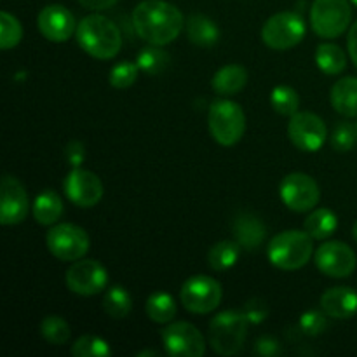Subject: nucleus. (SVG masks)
Wrapping results in <instances>:
<instances>
[{
  "label": "nucleus",
  "instance_id": "17",
  "mask_svg": "<svg viewBox=\"0 0 357 357\" xmlns=\"http://www.w3.org/2000/svg\"><path fill=\"white\" fill-rule=\"evenodd\" d=\"M37 28L42 37L59 44V42H66L75 33L77 23L73 14L65 6L51 3L38 13Z\"/></svg>",
  "mask_w": 357,
  "mask_h": 357
},
{
  "label": "nucleus",
  "instance_id": "42",
  "mask_svg": "<svg viewBox=\"0 0 357 357\" xmlns=\"http://www.w3.org/2000/svg\"><path fill=\"white\" fill-rule=\"evenodd\" d=\"M138 356L139 357H143V356H159V352H157V351H143V352H139Z\"/></svg>",
  "mask_w": 357,
  "mask_h": 357
},
{
  "label": "nucleus",
  "instance_id": "37",
  "mask_svg": "<svg viewBox=\"0 0 357 357\" xmlns=\"http://www.w3.org/2000/svg\"><path fill=\"white\" fill-rule=\"evenodd\" d=\"M241 312L244 314V317H246L251 324H260L261 321L267 319L268 307L264 300L253 298V300H250V302L244 303V307Z\"/></svg>",
  "mask_w": 357,
  "mask_h": 357
},
{
  "label": "nucleus",
  "instance_id": "31",
  "mask_svg": "<svg viewBox=\"0 0 357 357\" xmlns=\"http://www.w3.org/2000/svg\"><path fill=\"white\" fill-rule=\"evenodd\" d=\"M271 105L278 114L288 115L291 117L293 114L298 112L300 96L293 87L289 86H278L271 93Z\"/></svg>",
  "mask_w": 357,
  "mask_h": 357
},
{
  "label": "nucleus",
  "instance_id": "45",
  "mask_svg": "<svg viewBox=\"0 0 357 357\" xmlns=\"http://www.w3.org/2000/svg\"><path fill=\"white\" fill-rule=\"evenodd\" d=\"M356 131H357V124H356Z\"/></svg>",
  "mask_w": 357,
  "mask_h": 357
},
{
  "label": "nucleus",
  "instance_id": "30",
  "mask_svg": "<svg viewBox=\"0 0 357 357\" xmlns=\"http://www.w3.org/2000/svg\"><path fill=\"white\" fill-rule=\"evenodd\" d=\"M38 330H40L42 338L51 345H65L72 337L70 324L59 316H45L40 321Z\"/></svg>",
  "mask_w": 357,
  "mask_h": 357
},
{
  "label": "nucleus",
  "instance_id": "23",
  "mask_svg": "<svg viewBox=\"0 0 357 357\" xmlns=\"http://www.w3.org/2000/svg\"><path fill=\"white\" fill-rule=\"evenodd\" d=\"M187 35L192 44L199 47H211L218 42L220 30L215 21L204 14H192L187 20Z\"/></svg>",
  "mask_w": 357,
  "mask_h": 357
},
{
  "label": "nucleus",
  "instance_id": "8",
  "mask_svg": "<svg viewBox=\"0 0 357 357\" xmlns=\"http://www.w3.org/2000/svg\"><path fill=\"white\" fill-rule=\"evenodd\" d=\"M47 250L61 261H77L89 251V236L86 230L73 223H56L45 236Z\"/></svg>",
  "mask_w": 357,
  "mask_h": 357
},
{
  "label": "nucleus",
  "instance_id": "27",
  "mask_svg": "<svg viewBox=\"0 0 357 357\" xmlns=\"http://www.w3.org/2000/svg\"><path fill=\"white\" fill-rule=\"evenodd\" d=\"M241 253V244L237 241H220L209 250L208 265L216 272L229 271L237 264Z\"/></svg>",
  "mask_w": 357,
  "mask_h": 357
},
{
  "label": "nucleus",
  "instance_id": "41",
  "mask_svg": "<svg viewBox=\"0 0 357 357\" xmlns=\"http://www.w3.org/2000/svg\"><path fill=\"white\" fill-rule=\"evenodd\" d=\"M347 47H349V54H351V59L354 61V65L357 66V21L354 24H352L351 30H349Z\"/></svg>",
  "mask_w": 357,
  "mask_h": 357
},
{
  "label": "nucleus",
  "instance_id": "29",
  "mask_svg": "<svg viewBox=\"0 0 357 357\" xmlns=\"http://www.w3.org/2000/svg\"><path fill=\"white\" fill-rule=\"evenodd\" d=\"M171 58L166 51L162 49V45H152L149 47H143L142 51L136 56V65L142 72L149 73V75H159L160 72L167 68Z\"/></svg>",
  "mask_w": 357,
  "mask_h": 357
},
{
  "label": "nucleus",
  "instance_id": "2",
  "mask_svg": "<svg viewBox=\"0 0 357 357\" xmlns=\"http://www.w3.org/2000/svg\"><path fill=\"white\" fill-rule=\"evenodd\" d=\"M77 42L86 54L96 59H112L122 47V33L117 24L103 14H89L77 24Z\"/></svg>",
  "mask_w": 357,
  "mask_h": 357
},
{
  "label": "nucleus",
  "instance_id": "19",
  "mask_svg": "<svg viewBox=\"0 0 357 357\" xmlns=\"http://www.w3.org/2000/svg\"><path fill=\"white\" fill-rule=\"evenodd\" d=\"M234 236L236 241L241 244V248L248 251H255L264 244L265 241V225L257 215L253 213H239L234 220Z\"/></svg>",
  "mask_w": 357,
  "mask_h": 357
},
{
  "label": "nucleus",
  "instance_id": "11",
  "mask_svg": "<svg viewBox=\"0 0 357 357\" xmlns=\"http://www.w3.org/2000/svg\"><path fill=\"white\" fill-rule=\"evenodd\" d=\"M288 138L302 152H317L328 138V128L319 115L296 112L288 122Z\"/></svg>",
  "mask_w": 357,
  "mask_h": 357
},
{
  "label": "nucleus",
  "instance_id": "10",
  "mask_svg": "<svg viewBox=\"0 0 357 357\" xmlns=\"http://www.w3.org/2000/svg\"><path fill=\"white\" fill-rule=\"evenodd\" d=\"M279 195L284 206L291 211H312L321 199L317 181L305 173H289L279 185Z\"/></svg>",
  "mask_w": 357,
  "mask_h": 357
},
{
  "label": "nucleus",
  "instance_id": "9",
  "mask_svg": "<svg viewBox=\"0 0 357 357\" xmlns=\"http://www.w3.org/2000/svg\"><path fill=\"white\" fill-rule=\"evenodd\" d=\"M223 289L216 279L209 275H192L183 282L180 291L181 305L192 314H209L222 303Z\"/></svg>",
  "mask_w": 357,
  "mask_h": 357
},
{
  "label": "nucleus",
  "instance_id": "15",
  "mask_svg": "<svg viewBox=\"0 0 357 357\" xmlns=\"http://www.w3.org/2000/svg\"><path fill=\"white\" fill-rule=\"evenodd\" d=\"M30 211V199L23 183L13 174H3L0 183V223L6 227L23 222Z\"/></svg>",
  "mask_w": 357,
  "mask_h": 357
},
{
  "label": "nucleus",
  "instance_id": "13",
  "mask_svg": "<svg viewBox=\"0 0 357 357\" xmlns=\"http://www.w3.org/2000/svg\"><path fill=\"white\" fill-rule=\"evenodd\" d=\"M164 349L173 357H202L206 352V340L201 331L190 323L167 324L162 330Z\"/></svg>",
  "mask_w": 357,
  "mask_h": 357
},
{
  "label": "nucleus",
  "instance_id": "3",
  "mask_svg": "<svg viewBox=\"0 0 357 357\" xmlns=\"http://www.w3.org/2000/svg\"><path fill=\"white\" fill-rule=\"evenodd\" d=\"M312 237L305 230H284L271 239L267 257L279 271H298L314 255Z\"/></svg>",
  "mask_w": 357,
  "mask_h": 357
},
{
  "label": "nucleus",
  "instance_id": "7",
  "mask_svg": "<svg viewBox=\"0 0 357 357\" xmlns=\"http://www.w3.org/2000/svg\"><path fill=\"white\" fill-rule=\"evenodd\" d=\"M305 21L300 14L282 10L267 20L261 28V40L274 51H288L305 37Z\"/></svg>",
  "mask_w": 357,
  "mask_h": 357
},
{
  "label": "nucleus",
  "instance_id": "12",
  "mask_svg": "<svg viewBox=\"0 0 357 357\" xmlns=\"http://www.w3.org/2000/svg\"><path fill=\"white\" fill-rule=\"evenodd\" d=\"M66 288L80 296H93L103 291L108 284L107 268L96 260H77L65 274Z\"/></svg>",
  "mask_w": 357,
  "mask_h": 357
},
{
  "label": "nucleus",
  "instance_id": "18",
  "mask_svg": "<svg viewBox=\"0 0 357 357\" xmlns=\"http://www.w3.org/2000/svg\"><path fill=\"white\" fill-rule=\"evenodd\" d=\"M321 309L333 319H351L357 314V293L347 286H335L321 296Z\"/></svg>",
  "mask_w": 357,
  "mask_h": 357
},
{
  "label": "nucleus",
  "instance_id": "32",
  "mask_svg": "<svg viewBox=\"0 0 357 357\" xmlns=\"http://www.w3.org/2000/svg\"><path fill=\"white\" fill-rule=\"evenodd\" d=\"M23 38V26L14 14L2 10L0 13V47L3 51L16 47Z\"/></svg>",
  "mask_w": 357,
  "mask_h": 357
},
{
  "label": "nucleus",
  "instance_id": "44",
  "mask_svg": "<svg viewBox=\"0 0 357 357\" xmlns=\"http://www.w3.org/2000/svg\"><path fill=\"white\" fill-rule=\"evenodd\" d=\"M351 2H352V3H354V6L357 7V0H351Z\"/></svg>",
  "mask_w": 357,
  "mask_h": 357
},
{
  "label": "nucleus",
  "instance_id": "14",
  "mask_svg": "<svg viewBox=\"0 0 357 357\" xmlns=\"http://www.w3.org/2000/svg\"><path fill=\"white\" fill-rule=\"evenodd\" d=\"M316 267L328 278L344 279L356 271L357 258L354 250L342 241H330L314 251Z\"/></svg>",
  "mask_w": 357,
  "mask_h": 357
},
{
  "label": "nucleus",
  "instance_id": "34",
  "mask_svg": "<svg viewBox=\"0 0 357 357\" xmlns=\"http://www.w3.org/2000/svg\"><path fill=\"white\" fill-rule=\"evenodd\" d=\"M138 73L139 68L136 63H117V65L110 70V73H108V82H110V86L115 87V89H128V87H131L132 84L136 82Z\"/></svg>",
  "mask_w": 357,
  "mask_h": 357
},
{
  "label": "nucleus",
  "instance_id": "21",
  "mask_svg": "<svg viewBox=\"0 0 357 357\" xmlns=\"http://www.w3.org/2000/svg\"><path fill=\"white\" fill-rule=\"evenodd\" d=\"M248 82V72L241 65H227L222 66L218 72L213 75L211 87L220 96H234L239 91L244 89Z\"/></svg>",
  "mask_w": 357,
  "mask_h": 357
},
{
  "label": "nucleus",
  "instance_id": "5",
  "mask_svg": "<svg viewBox=\"0 0 357 357\" xmlns=\"http://www.w3.org/2000/svg\"><path fill=\"white\" fill-rule=\"evenodd\" d=\"M208 128L216 143L222 146H232L244 136L246 115L236 101L216 100L209 107Z\"/></svg>",
  "mask_w": 357,
  "mask_h": 357
},
{
  "label": "nucleus",
  "instance_id": "16",
  "mask_svg": "<svg viewBox=\"0 0 357 357\" xmlns=\"http://www.w3.org/2000/svg\"><path fill=\"white\" fill-rule=\"evenodd\" d=\"M65 194L77 208H94L103 197V183L93 171L73 167L65 178Z\"/></svg>",
  "mask_w": 357,
  "mask_h": 357
},
{
  "label": "nucleus",
  "instance_id": "24",
  "mask_svg": "<svg viewBox=\"0 0 357 357\" xmlns=\"http://www.w3.org/2000/svg\"><path fill=\"white\" fill-rule=\"evenodd\" d=\"M338 227V218L331 209L319 208L314 209L303 222V230L314 241H326L335 234Z\"/></svg>",
  "mask_w": 357,
  "mask_h": 357
},
{
  "label": "nucleus",
  "instance_id": "43",
  "mask_svg": "<svg viewBox=\"0 0 357 357\" xmlns=\"http://www.w3.org/2000/svg\"><path fill=\"white\" fill-rule=\"evenodd\" d=\"M352 237L357 241V222L354 223V227H352Z\"/></svg>",
  "mask_w": 357,
  "mask_h": 357
},
{
  "label": "nucleus",
  "instance_id": "36",
  "mask_svg": "<svg viewBox=\"0 0 357 357\" xmlns=\"http://www.w3.org/2000/svg\"><path fill=\"white\" fill-rule=\"evenodd\" d=\"M300 330L309 337H317L328 330V314L321 310H309L300 317Z\"/></svg>",
  "mask_w": 357,
  "mask_h": 357
},
{
  "label": "nucleus",
  "instance_id": "35",
  "mask_svg": "<svg viewBox=\"0 0 357 357\" xmlns=\"http://www.w3.org/2000/svg\"><path fill=\"white\" fill-rule=\"evenodd\" d=\"M357 143V131L356 126L351 122H340L335 126L333 132H331V146L337 152H351Z\"/></svg>",
  "mask_w": 357,
  "mask_h": 357
},
{
  "label": "nucleus",
  "instance_id": "33",
  "mask_svg": "<svg viewBox=\"0 0 357 357\" xmlns=\"http://www.w3.org/2000/svg\"><path fill=\"white\" fill-rule=\"evenodd\" d=\"M110 354L112 349L108 342L94 335H84L72 345V356L75 357H105Z\"/></svg>",
  "mask_w": 357,
  "mask_h": 357
},
{
  "label": "nucleus",
  "instance_id": "6",
  "mask_svg": "<svg viewBox=\"0 0 357 357\" xmlns=\"http://www.w3.org/2000/svg\"><path fill=\"white\" fill-rule=\"evenodd\" d=\"M352 20L349 0H314L310 24L321 38H337L345 33Z\"/></svg>",
  "mask_w": 357,
  "mask_h": 357
},
{
  "label": "nucleus",
  "instance_id": "4",
  "mask_svg": "<svg viewBox=\"0 0 357 357\" xmlns=\"http://www.w3.org/2000/svg\"><path fill=\"white\" fill-rule=\"evenodd\" d=\"M250 321L237 310H223L209 323V344L218 356L230 357L243 349Z\"/></svg>",
  "mask_w": 357,
  "mask_h": 357
},
{
  "label": "nucleus",
  "instance_id": "40",
  "mask_svg": "<svg viewBox=\"0 0 357 357\" xmlns=\"http://www.w3.org/2000/svg\"><path fill=\"white\" fill-rule=\"evenodd\" d=\"M79 3L86 7V9L100 13V10H107L110 7H114L117 3V0H79Z\"/></svg>",
  "mask_w": 357,
  "mask_h": 357
},
{
  "label": "nucleus",
  "instance_id": "39",
  "mask_svg": "<svg viewBox=\"0 0 357 357\" xmlns=\"http://www.w3.org/2000/svg\"><path fill=\"white\" fill-rule=\"evenodd\" d=\"M255 349H257L258 354L264 356V357H272V356H275V354H279V352H281L278 340H275V338H272V337L258 338L257 347H255Z\"/></svg>",
  "mask_w": 357,
  "mask_h": 357
},
{
  "label": "nucleus",
  "instance_id": "28",
  "mask_svg": "<svg viewBox=\"0 0 357 357\" xmlns=\"http://www.w3.org/2000/svg\"><path fill=\"white\" fill-rule=\"evenodd\" d=\"M131 309L132 300L128 289L119 284L108 288L103 298V310L107 316H110L112 319H124L131 314Z\"/></svg>",
  "mask_w": 357,
  "mask_h": 357
},
{
  "label": "nucleus",
  "instance_id": "26",
  "mask_svg": "<svg viewBox=\"0 0 357 357\" xmlns=\"http://www.w3.org/2000/svg\"><path fill=\"white\" fill-rule=\"evenodd\" d=\"M316 65L326 75H338L347 66V56L337 44H321L316 49Z\"/></svg>",
  "mask_w": 357,
  "mask_h": 357
},
{
  "label": "nucleus",
  "instance_id": "25",
  "mask_svg": "<svg viewBox=\"0 0 357 357\" xmlns=\"http://www.w3.org/2000/svg\"><path fill=\"white\" fill-rule=\"evenodd\" d=\"M146 316L150 321L157 324H169L171 321L176 317L178 314V305L174 302V298L167 293H153L146 298L145 303Z\"/></svg>",
  "mask_w": 357,
  "mask_h": 357
},
{
  "label": "nucleus",
  "instance_id": "20",
  "mask_svg": "<svg viewBox=\"0 0 357 357\" xmlns=\"http://www.w3.org/2000/svg\"><path fill=\"white\" fill-rule=\"evenodd\" d=\"M331 107L344 117H357V79L344 77L333 84L330 93Z\"/></svg>",
  "mask_w": 357,
  "mask_h": 357
},
{
  "label": "nucleus",
  "instance_id": "38",
  "mask_svg": "<svg viewBox=\"0 0 357 357\" xmlns=\"http://www.w3.org/2000/svg\"><path fill=\"white\" fill-rule=\"evenodd\" d=\"M65 157L72 167H80L86 159V149L80 142H70L65 149Z\"/></svg>",
  "mask_w": 357,
  "mask_h": 357
},
{
  "label": "nucleus",
  "instance_id": "1",
  "mask_svg": "<svg viewBox=\"0 0 357 357\" xmlns=\"http://www.w3.org/2000/svg\"><path fill=\"white\" fill-rule=\"evenodd\" d=\"M132 26L149 44L167 45L181 33L185 17L176 6L166 0H143L132 10Z\"/></svg>",
  "mask_w": 357,
  "mask_h": 357
},
{
  "label": "nucleus",
  "instance_id": "22",
  "mask_svg": "<svg viewBox=\"0 0 357 357\" xmlns=\"http://www.w3.org/2000/svg\"><path fill=\"white\" fill-rule=\"evenodd\" d=\"M35 222L40 225L51 227L58 223L63 215V201L54 190H44L37 195L33 206H31Z\"/></svg>",
  "mask_w": 357,
  "mask_h": 357
}]
</instances>
